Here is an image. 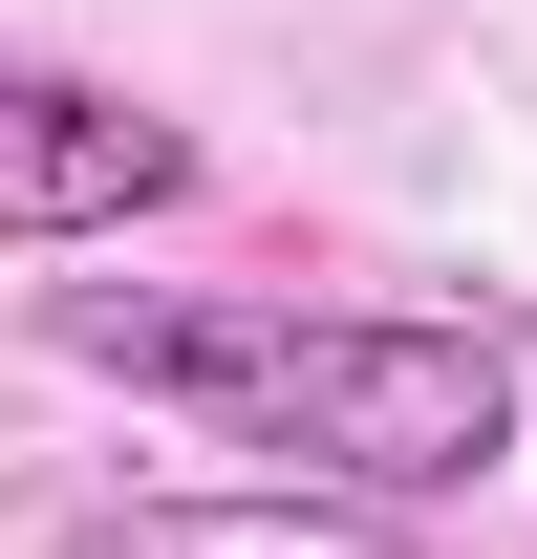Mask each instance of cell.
I'll list each match as a JSON object with an SVG mask.
<instances>
[{
    "instance_id": "obj_1",
    "label": "cell",
    "mask_w": 537,
    "mask_h": 559,
    "mask_svg": "<svg viewBox=\"0 0 537 559\" xmlns=\"http://www.w3.org/2000/svg\"><path fill=\"white\" fill-rule=\"evenodd\" d=\"M44 345L194 409L215 452H301L279 495H366V516H430L516 452L537 366L516 323L473 301H301V280H44Z\"/></svg>"
},
{
    "instance_id": "obj_2",
    "label": "cell",
    "mask_w": 537,
    "mask_h": 559,
    "mask_svg": "<svg viewBox=\"0 0 537 559\" xmlns=\"http://www.w3.org/2000/svg\"><path fill=\"white\" fill-rule=\"evenodd\" d=\"M172 194H194V130H172V108L0 44V237H130V215H172Z\"/></svg>"
},
{
    "instance_id": "obj_3",
    "label": "cell",
    "mask_w": 537,
    "mask_h": 559,
    "mask_svg": "<svg viewBox=\"0 0 537 559\" xmlns=\"http://www.w3.org/2000/svg\"><path fill=\"white\" fill-rule=\"evenodd\" d=\"M65 559H430V538L366 516V495H130V516H86Z\"/></svg>"
}]
</instances>
